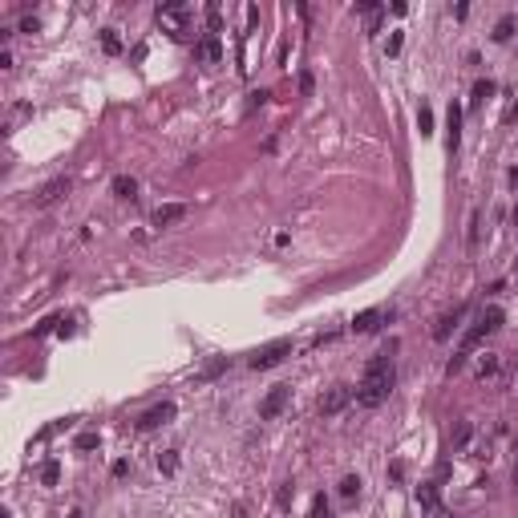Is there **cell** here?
Masks as SVG:
<instances>
[{
	"label": "cell",
	"instance_id": "1",
	"mask_svg": "<svg viewBox=\"0 0 518 518\" xmlns=\"http://www.w3.org/2000/svg\"><path fill=\"white\" fill-rule=\"evenodd\" d=\"M393 341H388L385 352H377L369 365H365V377H360V385H356V405L360 409H377V405H385L393 385H397V369H393Z\"/></svg>",
	"mask_w": 518,
	"mask_h": 518
},
{
	"label": "cell",
	"instance_id": "2",
	"mask_svg": "<svg viewBox=\"0 0 518 518\" xmlns=\"http://www.w3.org/2000/svg\"><path fill=\"white\" fill-rule=\"evenodd\" d=\"M502 320H506V312H502V308H494V304H490V308H482V316L474 320V328L462 336V348H458V352H462V356H470V352H474V348L482 345L490 332H498V328H502Z\"/></svg>",
	"mask_w": 518,
	"mask_h": 518
},
{
	"label": "cell",
	"instance_id": "3",
	"mask_svg": "<svg viewBox=\"0 0 518 518\" xmlns=\"http://www.w3.org/2000/svg\"><path fill=\"white\" fill-rule=\"evenodd\" d=\"M158 25L171 33L174 41H186V37H190V8H186L182 0L158 4Z\"/></svg>",
	"mask_w": 518,
	"mask_h": 518
},
{
	"label": "cell",
	"instance_id": "4",
	"mask_svg": "<svg viewBox=\"0 0 518 518\" xmlns=\"http://www.w3.org/2000/svg\"><path fill=\"white\" fill-rule=\"evenodd\" d=\"M292 336H280V341H271V345H263V348H256V352H251V356H247V365H251V369H275V365H280V360H284V356H292Z\"/></svg>",
	"mask_w": 518,
	"mask_h": 518
},
{
	"label": "cell",
	"instance_id": "5",
	"mask_svg": "<svg viewBox=\"0 0 518 518\" xmlns=\"http://www.w3.org/2000/svg\"><path fill=\"white\" fill-rule=\"evenodd\" d=\"M417 506H421V515L426 518H454V510L441 502V494H437V482H421L417 486Z\"/></svg>",
	"mask_w": 518,
	"mask_h": 518
},
{
	"label": "cell",
	"instance_id": "6",
	"mask_svg": "<svg viewBox=\"0 0 518 518\" xmlns=\"http://www.w3.org/2000/svg\"><path fill=\"white\" fill-rule=\"evenodd\" d=\"M288 397H292V388H288V385L267 388V397L259 401V417H263V421H275V417L288 409Z\"/></svg>",
	"mask_w": 518,
	"mask_h": 518
},
{
	"label": "cell",
	"instance_id": "7",
	"mask_svg": "<svg viewBox=\"0 0 518 518\" xmlns=\"http://www.w3.org/2000/svg\"><path fill=\"white\" fill-rule=\"evenodd\" d=\"M352 397H356V388H352V385H332L324 397H320V413H324V417H336Z\"/></svg>",
	"mask_w": 518,
	"mask_h": 518
},
{
	"label": "cell",
	"instance_id": "8",
	"mask_svg": "<svg viewBox=\"0 0 518 518\" xmlns=\"http://www.w3.org/2000/svg\"><path fill=\"white\" fill-rule=\"evenodd\" d=\"M171 417H174V401H158V405H150L134 426H138L142 433H150V430H158V426H166Z\"/></svg>",
	"mask_w": 518,
	"mask_h": 518
},
{
	"label": "cell",
	"instance_id": "9",
	"mask_svg": "<svg viewBox=\"0 0 518 518\" xmlns=\"http://www.w3.org/2000/svg\"><path fill=\"white\" fill-rule=\"evenodd\" d=\"M69 186H73V182H69L65 174L53 178V182H45L41 190H37V199H33V207H53V203H61V199L69 195Z\"/></svg>",
	"mask_w": 518,
	"mask_h": 518
},
{
	"label": "cell",
	"instance_id": "10",
	"mask_svg": "<svg viewBox=\"0 0 518 518\" xmlns=\"http://www.w3.org/2000/svg\"><path fill=\"white\" fill-rule=\"evenodd\" d=\"M195 61L199 65H219L223 61V41L219 37H203V41L195 45Z\"/></svg>",
	"mask_w": 518,
	"mask_h": 518
},
{
	"label": "cell",
	"instance_id": "11",
	"mask_svg": "<svg viewBox=\"0 0 518 518\" xmlns=\"http://www.w3.org/2000/svg\"><path fill=\"white\" fill-rule=\"evenodd\" d=\"M388 316H393V312H385V308H369V312H360V316L352 320V332H360V336H365V332H377L381 320H388Z\"/></svg>",
	"mask_w": 518,
	"mask_h": 518
},
{
	"label": "cell",
	"instance_id": "12",
	"mask_svg": "<svg viewBox=\"0 0 518 518\" xmlns=\"http://www.w3.org/2000/svg\"><path fill=\"white\" fill-rule=\"evenodd\" d=\"M182 219H186V207H182V203H166V207H158V211L150 215V223L162 231V227H174V223H182Z\"/></svg>",
	"mask_w": 518,
	"mask_h": 518
},
{
	"label": "cell",
	"instance_id": "13",
	"mask_svg": "<svg viewBox=\"0 0 518 518\" xmlns=\"http://www.w3.org/2000/svg\"><path fill=\"white\" fill-rule=\"evenodd\" d=\"M462 316H466V304H458L454 312H445V316L437 320V328H433V341H449V332L458 328V320H462Z\"/></svg>",
	"mask_w": 518,
	"mask_h": 518
},
{
	"label": "cell",
	"instance_id": "14",
	"mask_svg": "<svg viewBox=\"0 0 518 518\" xmlns=\"http://www.w3.org/2000/svg\"><path fill=\"white\" fill-rule=\"evenodd\" d=\"M458 142H462V106H458V101H449V142H445V146H449V154L458 150Z\"/></svg>",
	"mask_w": 518,
	"mask_h": 518
},
{
	"label": "cell",
	"instance_id": "15",
	"mask_svg": "<svg viewBox=\"0 0 518 518\" xmlns=\"http://www.w3.org/2000/svg\"><path fill=\"white\" fill-rule=\"evenodd\" d=\"M110 190H114L118 199H138V178H130V174H118V178L110 182Z\"/></svg>",
	"mask_w": 518,
	"mask_h": 518
},
{
	"label": "cell",
	"instance_id": "16",
	"mask_svg": "<svg viewBox=\"0 0 518 518\" xmlns=\"http://www.w3.org/2000/svg\"><path fill=\"white\" fill-rule=\"evenodd\" d=\"M470 437H474V426H470V421H458V426H454V437H449V445H454V449H466Z\"/></svg>",
	"mask_w": 518,
	"mask_h": 518
},
{
	"label": "cell",
	"instance_id": "17",
	"mask_svg": "<svg viewBox=\"0 0 518 518\" xmlns=\"http://www.w3.org/2000/svg\"><path fill=\"white\" fill-rule=\"evenodd\" d=\"M101 49H106L110 57H118V53H122V41H118V29H101Z\"/></svg>",
	"mask_w": 518,
	"mask_h": 518
},
{
	"label": "cell",
	"instance_id": "18",
	"mask_svg": "<svg viewBox=\"0 0 518 518\" xmlns=\"http://www.w3.org/2000/svg\"><path fill=\"white\" fill-rule=\"evenodd\" d=\"M158 470H162L166 478L178 470V449H162V454H158Z\"/></svg>",
	"mask_w": 518,
	"mask_h": 518
},
{
	"label": "cell",
	"instance_id": "19",
	"mask_svg": "<svg viewBox=\"0 0 518 518\" xmlns=\"http://www.w3.org/2000/svg\"><path fill=\"white\" fill-rule=\"evenodd\" d=\"M57 478H61V466H57V458H49L41 466V486H57Z\"/></svg>",
	"mask_w": 518,
	"mask_h": 518
},
{
	"label": "cell",
	"instance_id": "20",
	"mask_svg": "<svg viewBox=\"0 0 518 518\" xmlns=\"http://www.w3.org/2000/svg\"><path fill=\"white\" fill-rule=\"evenodd\" d=\"M510 37H515V16H502L494 25V41H510Z\"/></svg>",
	"mask_w": 518,
	"mask_h": 518
},
{
	"label": "cell",
	"instance_id": "21",
	"mask_svg": "<svg viewBox=\"0 0 518 518\" xmlns=\"http://www.w3.org/2000/svg\"><path fill=\"white\" fill-rule=\"evenodd\" d=\"M308 518H332V506H328V498H324V494H316V498H312Z\"/></svg>",
	"mask_w": 518,
	"mask_h": 518
},
{
	"label": "cell",
	"instance_id": "22",
	"mask_svg": "<svg viewBox=\"0 0 518 518\" xmlns=\"http://www.w3.org/2000/svg\"><path fill=\"white\" fill-rule=\"evenodd\" d=\"M356 494H360V478H356V474L341 478V498H348V502H352Z\"/></svg>",
	"mask_w": 518,
	"mask_h": 518
},
{
	"label": "cell",
	"instance_id": "23",
	"mask_svg": "<svg viewBox=\"0 0 518 518\" xmlns=\"http://www.w3.org/2000/svg\"><path fill=\"white\" fill-rule=\"evenodd\" d=\"M417 126H421V138H430V134H433V110H430V106H421V110H417Z\"/></svg>",
	"mask_w": 518,
	"mask_h": 518
},
{
	"label": "cell",
	"instance_id": "24",
	"mask_svg": "<svg viewBox=\"0 0 518 518\" xmlns=\"http://www.w3.org/2000/svg\"><path fill=\"white\" fill-rule=\"evenodd\" d=\"M227 365H231L227 356H219V360H211V365L203 369V377H199V381H215V377H219V373H223V369H227Z\"/></svg>",
	"mask_w": 518,
	"mask_h": 518
},
{
	"label": "cell",
	"instance_id": "25",
	"mask_svg": "<svg viewBox=\"0 0 518 518\" xmlns=\"http://www.w3.org/2000/svg\"><path fill=\"white\" fill-rule=\"evenodd\" d=\"M207 29H211V37L223 29V12H219V4H211V8H207Z\"/></svg>",
	"mask_w": 518,
	"mask_h": 518
},
{
	"label": "cell",
	"instance_id": "26",
	"mask_svg": "<svg viewBox=\"0 0 518 518\" xmlns=\"http://www.w3.org/2000/svg\"><path fill=\"white\" fill-rule=\"evenodd\" d=\"M490 93H494V82H478V86H474V106H482Z\"/></svg>",
	"mask_w": 518,
	"mask_h": 518
},
{
	"label": "cell",
	"instance_id": "27",
	"mask_svg": "<svg viewBox=\"0 0 518 518\" xmlns=\"http://www.w3.org/2000/svg\"><path fill=\"white\" fill-rule=\"evenodd\" d=\"M73 445H77V449H97V445H101V437H97V433H82Z\"/></svg>",
	"mask_w": 518,
	"mask_h": 518
},
{
	"label": "cell",
	"instance_id": "28",
	"mask_svg": "<svg viewBox=\"0 0 518 518\" xmlns=\"http://www.w3.org/2000/svg\"><path fill=\"white\" fill-rule=\"evenodd\" d=\"M494 373H498V360H494V356H486V360H482V369H478V377L486 381V377H494Z\"/></svg>",
	"mask_w": 518,
	"mask_h": 518
},
{
	"label": "cell",
	"instance_id": "29",
	"mask_svg": "<svg viewBox=\"0 0 518 518\" xmlns=\"http://www.w3.org/2000/svg\"><path fill=\"white\" fill-rule=\"evenodd\" d=\"M37 29H41V21H37V16H25V21H21V33H37Z\"/></svg>",
	"mask_w": 518,
	"mask_h": 518
},
{
	"label": "cell",
	"instance_id": "30",
	"mask_svg": "<svg viewBox=\"0 0 518 518\" xmlns=\"http://www.w3.org/2000/svg\"><path fill=\"white\" fill-rule=\"evenodd\" d=\"M288 502H292V482L280 486V506H288Z\"/></svg>",
	"mask_w": 518,
	"mask_h": 518
},
{
	"label": "cell",
	"instance_id": "31",
	"mask_svg": "<svg viewBox=\"0 0 518 518\" xmlns=\"http://www.w3.org/2000/svg\"><path fill=\"white\" fill-rule=\"evenodd\" d=\"M397 53H401V33H393V37H388V57H397Z\"/></svg>",
	"mask_w": 518,
	"mask_h": 518
},
{
	"label": "cell",
	"instance_id": "32",
	"mask_svg": "<svg viewBox=\"0 0 518 518\" xmlns=\"http://www.w3.org/2000/svg\"><path fill=\"white\" fill-rule=\"evenodd\" d=\"M300 93H312V73H300Z\"/></svg>",
	"mask_w": 518,
	"mask_h": 518
},
{
	"label": "cell",
	"instance_id": "33",
	"mask_svg": "<svg viewBox=\"0 0 518 518\" xmlns=\"http://www.w3.org/2000/svg\"><path fill=\"white\" fill-rule=\"evenodd\" d=\"M231 515H235V518H247V506H243V502H239V506H235V510H231Z\"/></svg>",
	"mask_w": 518,
	"mask_h": 518
},
{
	"label": "cell",
	"instance_id": "34",
	"mask_svg": "<svg viewBox=\"0 0 518 518\" xmlns=\"http://www.w3.org/2000/svg\"><path fill=\"white\" fill-rule=\"evenodd\" d=\"M510 122H518V106H515V110H510Z\"/></svg>",
	"mask_w": 518,
	"mask_h": 518
},
{
	"label": "cell",
	"instance_id": "35",
	"mask_svg": "<svg viewBox=\"0 0 518 518\" xmlns=\"http://www.w3.org/2000/svg\"><path fill=\"white\" fill-rule=\"evenodd\" d=\"M510 182H515V186H518V171H515V174H510Z\"/></svg>",
	"mask_w": 518,
	"mask_h": 518
},
{
	"label": "cell",
	"instance_id": "36",
	"mask_svg": "<svg viewBox=\"0 0 518 518\" xmlns=\"http://www.w3.org/2000/svg\"><path fill=\"white\" fill-rule=\"evenodd\" d=\"M515 486H518V462H515Z\"/></svg>",
	"mask_w": 518,
	"mask_h": 518
},
{
	"label": "cell",
	"instance_id": "37",
	"mask_svg": "<svg viewBox=\"0 0 518 518\" xmlns=\"http://www.w3.org/2000/svg\"><path fill=\"white\" fill-rule=\"evenodd\" d=\"M515 275H518V259H515Z\"/></svg>",
	"mask_w": 518,
	"mask_h": 518
},
{
	"label": "cell",
	"instance_id": "38",
	"mask_svg": "<svg viewBox=\"0 0 518 518\" xmlns=\"http://www.w3.org/2000/svg\"><path fill=\"white\" fill-rule=\"evenodd\" d=\"M515 223H518V207H515Z\"/></svg>",
	"mask_w": 518,
	"mask_h": 518
}]
</instances>
